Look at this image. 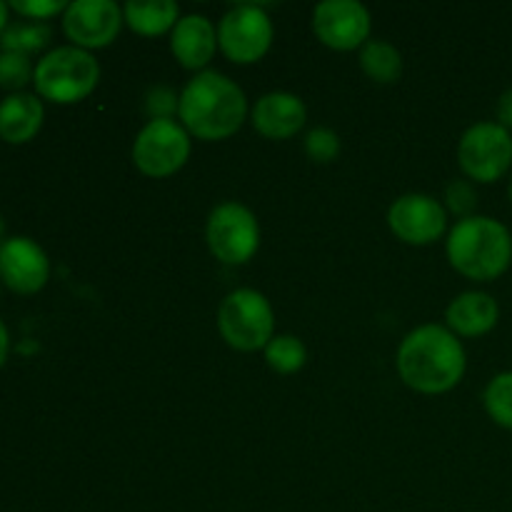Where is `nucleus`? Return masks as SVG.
Instances as JSON below:
<instances>
[{
	"label": "nucleus",
	"mask_w": 512,
	"mask_h": 512,
	"mask_svg": "<svg viewBox=\"0 0 512 512\" xmlns=\"http://www.w3.org/2000/svg\"><path fill=\"white\" fill-rule=\"evenodd\" d=\"M395 365L408 388L423 395H440L463 380L468 360L463 343L453 330L428 323L405 335Z\"/></svg>",
	"instance_id": "f257e3e1"
},
{
	"label": "nucleus",
	"mask_w": 512,
	"mask_h": 512,
	"mask_svg": "<svg viewBox=\"0 0 512 512\" xmlns=\"http://www.w3.org/2000/svg\"><path fill=\"white\" fill-rule=\"evenodd\" d=\"M248 100L238 83L218 70H203L180 93V125L198 140H225L238 133Z\"/></svg>",
	"instance_id": "f03ea898"
},
{
	"label": "nucleus",
	"mask_w": 512,
	"mask_h": 512,
	"mask_svg": "<svg viewBox=\"0 0 512 512\" xmlns=\"http://www.w3.org/2000/svg\"><path fill=\"white\" fill-rule=\"evenodd\" d=\"M448 260L460 275L478 283L498 280L512 263V235L488 215L458 220L448 235Z\"/></svg>",
	"instance_id": "7ed1b4c3"
},
{
	"label": "nucleus",
	"mask_w": 512,
	"mask_h": 512,
	"mask_svg": "<svg viewBox=\"0 0 512 512\" xmlns=\"http://www.w3.org/2000/svg\"><path fill=\"white\" fill-rule=\"evenodd\" d=\"M100 80V65L90 50L60 45L38 60L33 85L38 98L58 105H73L88 98Z\"/></svg>",
	"instance_id": "20e7f679"
},
{
	"label": "nucleus",
	"mask_w": 512,
	"mask_h": 512,
	"mask_svg": "<svg viewBox=\"0 0 512 512\" xmlns=\"http://www.w3.org/2000/svg\"><path fill=\"white\" fill-rule=\"evenodd\" d=\"M218 330L225 343L240 353L265 350V345L275 338V315L268 298L253 288L233 290L220 303Z\"/></svg>",
	"instance_id": "39448f33"
},
{
	"label": "nucleus",
	"mask_w": 512,
	"mask_h": 512,
	"mask_svg": "<svg viewBox=\"0 0 512 512\" xmlns=\"http://www.w3.org/2000/svg\"><path fill=\"white\" fill-rule=\"evenodd\" d=\"M208 248L220 263L243 265L258 253L260 225L258 218L243 203H220L210 213L205 225Z\"/></svg>",
	"instance_id": "423d86ee"
},
{
	"label": "nucleus",
	"mask_w": 512,
	"mask_h": 512,
	"mask_svg": "<svg viewBox=\"0 0 512 512\" xmlns=\"http://www.w3.org/2000/svg\"><path fill=\"white\" fill-rule=\"evenodd\" d=\"M458 163L475 183H495L512 168V135L498 123H475L458 143Z\"/></svg>",
	"instance_id": "0eeeda50"
},
{
	"label": "nucleus",
	"mask_w": 512,
	"mask_h": 512,
	"mask_svg": "<svg viewBox=\"0 0 512 512\" xmlns=\"http://www.w3.org/2000/svg\"><path fill=\"white\" fill-rule=\"evenodd\" d=\"M190 158V133L178 120H148L133 143V163L148 178H168Z\"/></svg>",
	"instance_id": "6e6552de"
},
{
	"label": "nucleus",
	"mask_w": 512,
	"mask_h": 512,
	"mask_svg": "<svg viewBox=\"0 0 512 512\" xmlns=\"http://www.w3.org/2000/svg\"><path fill=\"white\" fill-rule=\"evenodd\" d=\"M273 43V20L258 5L228 10L218 25V48L238 65L258 63Z\"/></svg>",
	"instance_id": "1a4fd4ad"
},
{
	"label": "nucleus",
	"mask_w": 512,
	"mask_h": 512,
	"mask_svg": "<svg viewBox=\"0 0 512 512\" xmlns=\"http://www.w3.org/2000/svg\"><path fill=\"white\" fill-rule=\"evenodd\" d=\"M125 23L123 8L113 0H75L63 13V33L83 50L108 48Z\"/></svg>",
	"instance_id": "9d476101"
},
{
	"label": "nucleus",
	"mask_w": 512,
	"mask_h": 512,
	"mask_svg": "<svg viewBox=\"0 0 512 512\" xmlns=\"http://www.w3.org/2000/svg\"><path fill=\"white\" fill-rule=\"evenodd\" d=\"M388 225L398 240L408 245H430L448 228V210L433 195H400L388 210Z\"/></svg>",
	"instance_id": "9b49d317"
},
{
	"label": "nucleus",
	"mask_w": 512,
	"mask_h": 512,
	"mask_svg": "<svg viewBox=\"0 0 512 512\" xmlns=\"http://www.w3.org/2000/svg\"><path fill=\"white\" fill-rule=\"evenodd\" d=\"M313 30L333 50L363 48L370 38V13L358 0H323L313 10Z\"/></svg>",
	"instance_id": "f8f14e48"
},
{
	"label": "nucleus",
	"mask_w": 512,
	"mask_h": 512,
	"mask_svg": "<svg viewBox=\"0 0 512 512\" xmlns=\"http://www.w3.org/2000/svg\"><path fill=\"white\" fill-rule=\"evenodd\" d=\"M50 260L45 250L25 235L0 245V283L18 295H35L48 285Z\"/></svg>",
	"instance_id": "ddd939ff"
},
{
	"label": "nucleus",
	"mask_w": 512,
	"mask_h": 512,
	"mask_svg": "<svg viewBox=\"0 0 512 512\" xmlns=\"http://www.w3.org/2000/svg\"><path fill=\"white\" fill-rule=\"evenodd\" d=\"M308 120L305 103L293 93H275L263 95L253 108V128L268 140H288L303 130Z\"/></svg>",
	"instance_id": "4468645a"
},
{
	"label": "nucleus",
	"mask_w": 512,
	"mask_h": 512,
	"mask_svg": "<svg viewBox=\"0 0 512 512\" xmlns=\"http://www.w3.org/2000/svg\"><path fill=\"white\" fill-rule=\"evenodd\" d=\"M170 50L183 68L203 73L218 50V30L205 15H185L175 23Z\"/></svg>",
	"instance_id": "2eb2a0df"
},
{
	"label": "nucleus",
	"mask_w": 512,
	"mask_h": 512,
	"mask_svg": "<svg viewBox=\"0 0 512 512\" xmlns=\"http://www.w3.org/2000/svg\"><path fill=\"white\" fill-rule=\"evenodd\" d=\"M445 320H448V330H453L460 338H480L498 325L500 305L490 293L468 290L448 305Z\"/></svg>",
	"instance_id": "dca6fc26"
},
{
	"label": "nucleus",
	"mask_w": 512,
	"mask_h": 512,
	"mask_svg": "<svg viewBox=\"0 0 512 512\" xmlns=\"http://www.w3.org/2000/svg\"><path fill=\"white\" fill-rule=\"evenodd\" d=\"M45 108L35 93H13L0 100V140L10 145L30 143L43 128Z\"/></svg>",
	"instance_id": "f3484780"
},
{
	"label": "nucleus",
	"mask_w": 512,
	"mask_h": 512,
	"mask_svg": "<svg viewBox=\"0 0 512 512\" xmlns=\"http://www.w3.org/2000/svg\"><path fill=\"white\" fill-rule=\"evenodd\" d=\"M178 3L173 0H153V3H138L130 0L125 3L123 15L130 30L140 35H163L175 28L178 23Z\"/></svg>",
	"instance_id": "a211bd4d"
},
{
	"label": "nucleus",
	"mask_w": 512,
	"mask_h": 512,
	"mask_svg": "<svg viewBox=\"0 0 512 512\" xmlns=\"http://www.w3.org/2000/svg\"><path fill=\"white\" fill-rule=\"evenodd\" d=\"M360 68L375 83H398L403 75V58L388 40H368L360 48Z\"/></svg>",
	"instance_id": "6ab92c4d"
},
{
	"label": "nucleus",
	"mask_w": 512,
	"mask_h": 512,
	"mask_svg": "<svg viewBox=\"0 0 512 512\" xmlns=\"http://www.w3.org/2000/svg\"><path fill=\"white\" fill-rule=\"evenodd\" d=\"M53 38V30L48 23H35V20H23V23H10L5 33L0 35V50L20 55H33L43 50Z\"/></svg>",
	"instance_id": "aec40b11"
},
{
	"label": "nucleus",
	"mask_w": 512,
	"mask_h": 512,
	"mask_svg": "<svg viewBox=\"0 0 512 512\" xmlns=\"http://www.w3.org/2000/svg\"><path fill=\"white\" fill-rule=\"evenodd\" d=\"M265 360L270 368L280 375L298 373L308 360V348L303 340L295 335H275L268 345H265Z\"/></svg>",
	"instance_id": "412c9836"
},
{
	"label": "nucleus",
	"mask_w": 512,
	"mask_h": 512,
	"mask_svg": "<svg viewBox=\"0 0 512 512\" xmlns=\"http://www.w3.org/2000/svg\"><path fill=\"white\" fill-rule=\"evenodd\" d=\"M483 403L493 423L512 430V370L495 375L483 393Z\"/></svg>",
	"instance_id": "4be33fe9"
},
{
	"label": "nucleus",
	"mask_w": 512,
	"mask_h": 512,
	"mask_svg": "<svg viewBox=\"0 0 512 512\" xmlns=\"http://www.w3.org/2000/svg\"><path fill=\"white\" fill-rule=\"evenodd\" d=\"M33 73L35 65L28 55L0 50V88L8 90V95L23 93L25 85L33 83Z\"/></svg>",
	"instance_id": "5701e85b"
},
{
	"label": "nucleus",
	"mask_w": 512,
	"mask_h": 512,
	"mask_svg": "<svg viewBox=\"0 0 512 512\" xmlns=\"http://www.w3.org/2000/svg\"><path fill=\"white\" fill-rule=\"evenodd\" d=\"M305 153L313 163H333L340 153V138L330 128H313L305 135Z\"/></svg>",
	"instance_id": "b1692460"
},
{
	"label": "nucleus",
	"mask_w": 512,
	"mask_h": 512,
	"mask_svg": "<svg viewBox=\"0 0 512 512\" xmlns=\"http://www.w3.org/2000/svg\"><path fill=\"white\" fill-rule=\"evenodd\" d=\"M180 108V95L168 85H153L145 93V113L150 120H175V113Z\"/></svg>",
	"instance_id": "393cba45"
},
{
	"label": "nucleus",
	"mask_w": 512,
	"mask_h": 512,
	"mask_svg": "<svg viewBox=\"0 0 512 512\" xmlns=\"http://www.w3.org/2000/svg\"><path fill=\"white\" fill-rule=\"evenodd\" d=\"M445 208L453 215H458L460 220L473 218L475 208H478V193H475L473 183H468V180H453L445 188Z\"/></svg>",
	"instance_id": "a878e982"
},
{
	"label": "nucleus",
	"mask_w": 512,
	"mask_h": 512,
	"mask_svg": "<svg viewBox=\"0 0 512 512\" xmlns=\"http://www.w3.org/2000/svg\"><path fill=\"white\" fill-rule=\"evenodd\" d=\"M8 8L23 18L35 20V23H45L53 15L65 13L68 3H63V0H13V3H8Z\"/></svg>",
	"instance_id": "bb28decb"
},
{
	"label": "nucleus",
	"mask_w": 512,
	"mask_h": 512,
	"mask_svg": "<svg viewBox=\"0 0 512 512\" xmlns=\"http://www.w3.org/2000/svg\"><path fill=\"white\" fill-rule=\"evenodd\" d=\"M495 113H498V125H503L505 130H512V88L500 95Z\"/></svg>",
	"instance_id": "cd10ccee"
},
{
	"label": "nucleus",
	"mask_w": 512,
	"mask_h": 512,
	"mask_svg": "<svg viewBox=\"0 0 512 512\" xmlns=\"http://www.w3.org/2000/svg\"><path fill=\"white\" fill-rule=\"evenodd\" d=\"M8 353H10V333H8V325L0 320V368H3L5 360H8Z\"/></svg>",
	"instance_id": "c85d7f7f"
},
{
	"label": "nucleus",
	"mask_w": 512,
	"mask_h": 512,
	"mask_svg": "<svg viewBox=\"0 0 512 512\" xmlns=\"http://www.w3.org/2000/svg\"><path fill=\"white\" fill-rule=\"evenodd\" d=\"M8 3H3V0H0V35L5 33V28H8Z\"/></svg>",
	"instance_id": "c756f323"
},
{
	"label": "nucleus",
	"mask_w": 512,
	"mask_h": 512,
	"mask_svg": "<svg viewBox=\"0 0 512 512\" xmlns=\"http://www.w3.org/2000/svg\"><path fill=\"white\" fill-rule=\"evenodd\" d=\"M5 240H8V223H5L3 213H0V245H3Z\"/></svg>",
	"instance_id": "7c9ffc66"
},
{
	"label": "nucleus",
	"mask_w": 512,
	"mask_h": 512,
	"mask_svg": "<svg viewBox=\"0 0 512 512\" xmlns=\"http://www.w3.org/2000/svg\"><path fill=\"white\" fill-rule=\"evenodd\" d=\"M508 195H510V203H512V180H510V190H508Z\"/></svg>",
	"instance_id": "2f4dec72"
}]
</instances>
